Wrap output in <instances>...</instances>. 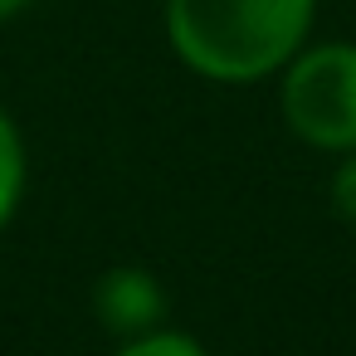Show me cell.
<instances>
[{
    "instance_id": "cell-1",
    "label": "cell",
    "mask_w": 356,
    "mask_h": 356,
    "mask_svg": "<svg viewBox=\"0 0 356 356\" xmlns=\"http://www.w3.org/2000/svg\"><path fill=\"white\" fill-rule=\"evenodd\" d=\"M312 6L317 0H166V30L195 74L254 83L302 49Z\"/></svg>"
},
{
    "instance_id": "cell-2",
    "label": "cell",
    "mask_w": 356,
    "mask_h": 356,
    "mask_svg": "<svg viewBox=\"0 0 356 356\" xmlns=\"http://www.w3.org/2000/svg\"><path fill=\"white\" fill-rule=\"evenodd\" d=\"M283 118L312 147H356V44H317L288 59Z\"/></svg>"
},
{
    "instance_id": "cell-3",
    "label": "cell",
    "mask_w": 356,
    "mask_h": 356,
    "mask_svg": "<svg viewBox=\"0 0 356 356\" xmlns=\"http://www.w3.org/2000/svg\"><path fill=\"white\" fill-rule=\"evenodd\" d=\"M93 307H98V317L113 332H142V327H152L166 312V298H161V288H156L152 273H142V268H113V273L98 278Z\"/></svg>"
},
{
    "instance_id": "cell-4",
    "label": "cell",
    "mask_w": 356,
    "mask_h": 356,
    "mask_svg": "<svg viewBox=\"0 0 356 356\" xmlns=\"http://www.w3.org/2000/svg\"><path fill=\"white\" fill-rule=\"evenodd\" d=\"M20 186H25V152H20V137H15L10 118L0 113V225L10 220V210L20 200Z\"/></svg>"
},
{
    "instance_id": "cell-5",
    "label": "cell",
    "mask_w": 356,
    "mask_h": 356,
    "mask_svg": "<svg viewBox=\"0 0 356 356\" xmlns=\"http://www.w3.org/2000/svg\"><path fill=\"white\" fill-rule=\"evenodd\" d=\"M118 356H205V351L191 337H181V332H147L132 346H122Z\"/></svg>"
},
{
    "instance_id": "cell-6",
    "label": "cell",
    "mask_w": 356,
    "mask_h": 356,
    "mask_svg": "<svg viewBox=\"0 0 356 356\" xmlns=\"http://www.w3.org/2000/svg\"><path fill=\"white\" fill-rule=\"evenodd\" d=\"M332 200H337V210L356 225V156L337 171V181H332Z\"/></svg>"
},
{
    "instance_id": "cell-7",
    "label": "cell",
    "mask_w": 356,
    "mask_h": 356,
    "mask_svg": "<svg viewBox=\"0 0 356 356\" xmlns=\"http://www.w3.org/2000/svg\"><path fill=\"white\" fill-rule=\"evenodd\" d=\"M30 6V0H0V20H10V15H20Z\"/></svg>"
}]
</instances>
